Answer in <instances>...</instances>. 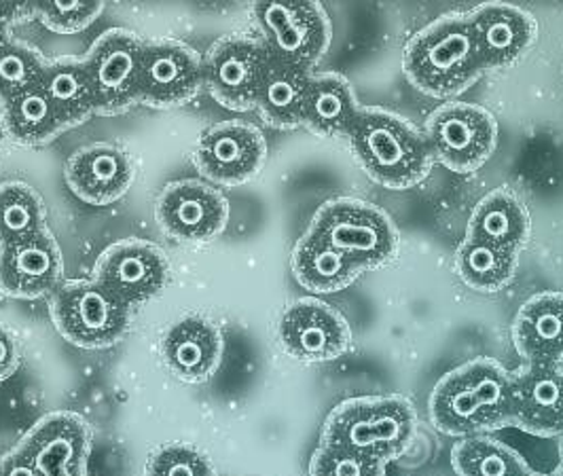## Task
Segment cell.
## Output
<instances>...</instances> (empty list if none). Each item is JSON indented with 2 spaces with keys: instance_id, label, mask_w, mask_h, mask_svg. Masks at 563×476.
<instances>
[{
  "instance_id": "obj_1",
  "label": "cell",
  "mask_w": 563,
  "mask_h": 476,
  "mask_svg": "<svg viewBox=\"0 0 563 476\" xmlns=\"http://www.w3.org/2000/svg\"><path fill=\"white\" fill-rule=\"evenodd\" d=\"M512 379L492 358H475L453 368L430 396L432 423L450 436H479L512 423Z\"/></svg>"
},
{
  "instance_id": "obj_2",
  "label": "cell",
  "mask_w": 563,
  "mask_h": 476,
  "mask_svg": "<svg viewBox=\"0 0 563 476\" xmlns=\"http://www.w3.org/2000/svg\"><path fill=\"white\" fill-rule=\"evenodd\" d=\"M347 139L368 178L395 191L420 185L434 164L426 134L386 109L363 107Z\"/></svg>"
},
{
  "instance_id": "obj_3",
  "label": "cell",
  "mask_w": 563,
  "mask_h": 476,
  "mask_svg": "<svg viewBox=\"0 0 563 476\" xmlns=\"http://www.w3.org/2000/svg\"><path fill=\"white\" fill-rule=\"evenodd\" d=\"M402 68L407 81L426 96L466 91L485 73L466 15L450 13L420 30L405 47Z\"/></svg>"
},
{
  "instance_id": "obj_4",
  "label": "cell",
  "mask_w": 563,
  "mask_h": 476,
  "mask_svg": "<svg viewBox=\"0 0 563 476\" xmlns=\"http://www.w3.org/2000/svg\"><path fill=\"white\" fill-rule=\"evenodd\" d=\"M418 416L409 398L398 394L361 396L338 405L322 428V443L352 449L393 462L416 439Z\"/></svg>"
},
{
  "instance_id": "obj_5",
  "label": "cell",
  "mask_w": 563,
  "mask_h": 476,
  "mask_svg": "<svg viewBox=\"0 0 563 476\" xmlns=\"http://www.w3.org/2000/svg\"><path fill=\"white\" fill-rule=\"evenodd\" d=\"M308 231L345 254L363 272L388 263L398 251L393 219L382 208L361 199L339 197L322 203Z\"/></svg>"
},
{
  "instance_id": "obj_6",
  "label": "cell",
  "mask_w": 563,
  "mask_h": 476,
  "mask_svg": "<svg viewBox=\"0 0 563 476\" xmlns=\"http://www.w3.org/2000/svg\"><path fill=\"white\" fill-rule=\"evenodd\" d=\"M130 309L100 281H66L54 292L52 320L57 333L73 345L102 350L123 339Z\"/></svg>"
},
{
  "instance_id": "obj_7",
  "label": "cell",
  "mask_w": 563,
  "mask_h": 476,
  "mask_svg": "<svg viewBox=\"0 0 563 476\" xmlns=\"http://www.w3.org/2000/svg\"><path fill=\"white\" fill-rule=\"evenodd\" d=\"M254 20L269 56L313 70L331 47V20L318 2H256Z\"/></svg>"
},
{
  "instance_id": "obj_8",
  "label": "cell",
  "mask_w": 563,
  "mask_h": 476,
  "mask_svg": "<svg viewBox=\"0 0 563 476\" xmlns=\"http://www.w3.org/2000/svg\"><path fill=\"white\" fill-rule=\"evenodd\" d=\"M426 139L434 162L455 174H473L494 155L498 123L492 112L481 107L451 102L428 117Z\"/></svg>"
},
{
  "instance_id": "obj_9",
  "label": "cell",
  "mask_w": 563,
  "mask_h": 476,
  "mask_svg": "<svg viewBox=\"0 0 563 476\" xmlns=\"http://www.w3.org/2000/svg\"><path fill=\"white\" fill-rule=\"evenodd\" d=\"M142 41L128 30H107L84 57L96 112L119 114L141 104Z\"/></svg>"
},
{
  "instance_id": "obj_10",
  "label": "cell",
  "mask_w": 563,
  "mask_h": 476,
  "mask_svg": "<svg viewBox=\"0 0 563 476\" xmlns=\"http://www.w3.org/2000/svg\"><path fill=\"white\" fill-rule=\"evenodd\" d=\"M269 64L263 41L249 36H225L203 56V87L231 111H251Z\"/></svg>"
},
{
  "instance_id": "obj_11",
  "label": "cell",
  "mask_w": 563,
  "mask_h": 476,
  "mask_svg": "<svg viewBox=\"0 0 563 476\" xmlns=\"http://www.w3.org/2000/svg\"><path fill=\"white\" fill-rule=\"evenodd\" d=\"M203 87V57L174 38L142 41L141 102L157 109L180 107Z\"/></svg>"
},
{
  "instance_id": "obj_12",
  "label": "cell",
  "mask_w": 563,
  "mask_h": 476,
  "mask_svg": "<svg viewBox=\"0 0 563 476\" xmlns=\"http://www.w3.org/2000/svg\"><path fill=\"white\" fill-rule=\"evenodd\" d=\"M168 278L166 254L144 240L117 242L100 254L93 267V280L104 284L130 308L157 297Z\"/></svg>"
},
{
  "instance_id": "obj_13",
  "label": "cell",
  "mask_w": 563,
  "mask_h": 476,
  "mask_svg": "<svg viewBox=\"0 0 563 476\" xmlns=\"http://www.w3.org/2000/svg\"><path fill=\"white\" fill-rule=\"evenodd\" d=\"M267 157V144L258 128L244 121H225L206 130L199 139L196 168L219 185H242L256 176Z\"/></svg>"
},
{
  "instance_id": "obj_14",
  "label": "cell",
  "mask_w": 563,
  "mask_h": 476,
  "mask_svg": "<svg viewBox=\"0 0 563 476\" xmlns=\"http://www.w3.org/2000/svg\"><path fill=\"white\" fill-rule=\"evenodd\" d=\"M282 347L301 363H327L347 352L352 331L338 309L303 299L284 311L278 326Z\"/></svg>"
},
{
  "instance_id": "obj_15",
  "label": "cell",
  "mask_w": 563,
  "mask_h": 476,
  "mask_svg": "<svg viewBox=\"0 0 563 476\" xmlns=\"http://www.w3.org/2000/svg\"><path fill=\"white\" fill-rule=\"evenodd\" d=\"M227 219L225 196L199 180L172 182L157 199V223L174 240L208 242L225 229Z\"/></svg>"
},
{
  "instance_id": "obj_16",
  "label": "cell",
  "mask_w": 563,
  "mask_h": 476,
  "mask_svg": "<svg viewBox=\"0 0 563 476\" xmlns=\"http://www.w3.org/2000/svg\"><path fill=\"white\" fill-rule=\"evenodd\" d=\"M41 476H85L91 447L89 425L73 413H52L18 443Z\"/></svg>"
},
{
  "instance_id": "obj_17",
  "label": "cell",
  "mask_w": 563,
  "mask_h": 476,
  "mask_svg": "<svg viewBox=\"0 0 563 476\" xmlns=\"http://www.w3.org/2000/svg\"><path fill=\"white\" fill-rule=\"evenodd\" d=\"M62 253L47 231L0 246V290L18 299H38L62 286Z\"/></svg>"
},
{
  "instance_id": "obj_18",
  "label": "cell",
  "mask_w": 563,
  "mask_h": 476,
  "mask_svg": "<svg viewBox=\"0 0 563 476\" xmlns=\"http://www.w3.org/2000/svg\"><path fill=\"white\" fill-rule=\"evenodd\" d=\"M466 20L479 49L483 70H500L523 56L538 36L534 15L517 4L485 2Z\"/></svg>"
},
{
  "instance_id": "obj_19",
  "label": "cell",
  "mask_w": 563,
  "mask_h": 476,
  "mask_svg": "<svg viewBox=\"0 0 563 476\" xmlns=\"http://www.w3.org/2000/svg\"><path fill=\"white\" fill-rule=\"evenodd\" d=\"M68 189L89 206H111L128 193L134 166L123 148L111 142H93L70 155L64 166Z\"/></svg>"
},
{
  "instance_id": "obj_20",
  "label": "cell",
  "mask_w": 563,
  "mask_h": 476,
  "mask_svg": "<svg viewBox=\"0 0 563 476\" xmlns=\"http://www.w3.org/2000/svg\"><path fill=\"white\" fill-rule=\"evenodd\" d=\"M512 425L534 436L563 432V366L528 365L512 379Z\"/></svg>"
},
{
  "instance_id": "obj_21",
  "label": "cell",
  "mask_w": 563,
  "mask_h": 476,
  "mask_svg": "<svg viewBox=\"0 0 563 476\" xmlns=\"http://www.w3.org/2000/svg\"><path fill=\"white\" fill-rule=\"evenodd\" d=\"M512 345L528 365H563V292L528 299L512 322Z\"/></svg>"
},
{
  "instance_id": "obj_22",
  "label": "cell",
  "mask_w": 563,
  "mask_h": 476,
  "mask_svg": "<svg viewBox=\"0 0 563 476\" xmlns=\"http://www.w3.org/2000/svg\"><path fill=\"white\" fill-rule=\"evenodd\" d=\"M221 331L198 316L176 322L164 339L166 365L178 379L187 384L208 381L221 365Z\"/></svg>"
},
{
  "instance_id": "obj_23",
  "label": "cell",
  "mask_w": 563,
  "mask_h": 476,
  "mask_svg": "<svg viewBox=\"0 0 563 476\" xmlns=\"http://www.w3.org/2000/svg\"><path fill=\"white\" fill-rule=\"evenodd\" d=\"M361 109L352 84L343 75L311 73L301 125L324 139L350 136Z\"/></svg>"
},
{
  "instance_id": "obj_24",
  "label": "cell",
  "mask_w": 563,
  "mask_h": 476,
  "mask_svg": "<svg viewBox=\"0 0 563 476\" xmlns=\"http://www.w3.org/2000/svg\"><path fill=\"white\" fill-rule=\"evenodd\" d=\"M530 233L532 221L526 203L505 187L481 199L466 229L468 237L517 254L528 244Z\"/></svg>"
},
{
  "instance_id": "obj_25",
  "label": "cell",
  "mask_w": 563,
  "mask_h": 476,
  "mask_svg": "<svg viewBox=\"0 0 563 476\" xmlns=\"http://www.w3.org/2000/svg\"><path fill=\"white\" fill-rule=\"evenodd\" d=\"M310 77L311 70L269 56L254 109L274 128L290 130L301 125Z\"/></svg>"
},
{
  "instance_id": "obj_26",
  "label": "cell",
  "mask_w": 563,
  "mask_h": 476,
  "mask_svg": "<svg viewBox=\"0 0 563 476\" xmlns=\"http://www.w3.org/2000/svg\"><path fill=\"white\" fill-rule=\"evenodd\" d=\"M292 274L308 290L338 292L356 280L363 269L318 235L306 231L292 251Z\"/></svg>"
},
{
  "instance_id": "obj_27",
  "label": "cell",
  "mask_w": 563,
  "mask_h": 476,
  "mask_svg": "<svg viewBox=\"0 0 563 476\" xmlns=\"http://www.w3.org/2000/svg\"><path fill=\"white\" fill-rule=\"evenodd\" d=\"M41 85L64 128L79 125L96 112V96L84 59L57 57L47 62Z\"/></svg>"
},
{
  "instance_id": "obj_28",
  "label": "cell",
  "mask_w": 563,
  "mask_h": 476,
  "mask_svg": "<svg viewBox=\"0 0 563 476\" xmlns=\"http://www.w3.org/2000/svg\"><path fill=\"white\" fill-rule=\"evenodd\" d=\"M0 107L4 130L20 144L36 146L54 141L62 130H66L41 84L32 85Z\"/></svg>"
},
{
  "instance_id": "obj_29",
  "label": "cell",
  "mask_w": 563,
  "mask_h": 476,
  "mask_svg": "<svg viewBox=\"0 0 563 476\" xmlns=\"http://www.w3.org/2000/svg\"><path fill=\"white\" fill-rule=\"evenodd\" d=\"M517 253L475 237H464L455 253V272L466 286L479 292H498L515 278Z\"/></svg>"
},
{
  "instance_id": "obj_30",
  "label": "cell",
  "mask_w": 563,
  "mask_h": 476,
  "mask_svg": "<svg viewBox=\"0 0 563 476\" xmlns=\"http://www.w3.org/2000/svg\"><path fill=\"white\" fill-rule=\"evenodd\" d=\"M47 231L41 196L24 182L0 185V246Z\"/></svg>"
},
{
  "instance_id": "obj_31",
  "label": "cell",
  "mask_w": 563,
  "mask_h": 476,
  "mask_svg": "<svg viewBox=\"0 0 563 476\" xmlns=\"http://www.w3.org/2000/svg\"><path fill=\"white\" fill-rule=\"evenodd\" d=\"M453 468L460 476H523L528 464L500 441L471 436L451 451Z\"/></svg>"
},
{
  "instance_id": "obj_32",
  "label": "cell",
  "mask_w": 563,
  "mask_h": 476,
  "mask_svg": "<svg viewBox=\"0 0 563 476\" xmlns=\"http://www.w3.org/2000/svg\"><path fill=\"white\" fill-rule=\"evenodd\" d=\"M47 59L29 43L9 38L0 49V104L41 84Z\"/></svg>"
},
{
  "instance_id": "obj_33",
  "label": "cell",
  "mask_w": 563,
  "mask_h": 476,
  "mask_svg": "<svg viewBox=\"0 0 563 476\" xmlns=\"http://www.w3.org/2000/svg\"><path fill=\"white\" fill-rule=\"evenodd\" d=\"M310 476H386V462L352 449L320 443L311 455Z\"/></svg>"
},
{
  "instance_id": "obj_34",
  "label": "cell",
  "mask_w": 563,
  "mask_h": 476,
  "mask_svg": "<svg viewBox=\"0 0 563 476\" xmlns=\"http://www.w3.org/2000/svg\"><path fill=\"white\" fill-rule=\"evenodd\" d=\"M144 476H217L210 460L196 447L174 443L151 455Z\"/></svg>"
},
{
  "instance_id": "obj_35",
  "label": "cell",
  "mask_w": 563,
  "mask_h": 476,
  "mask_svg": "<svg viewBox=\"0 0 563 476\" xmlns=\"http://www.w3.org/2000/svg\"><path fill=\"white\" fill-rule=\"evenodd\" d=\"M104 11L102 2H41L36 4V13L43 24L59 34H77L91 26L96 18Z\"/></svg>"
},
{
  "instance_id": "obj_36",
  "label": "cell",
  "mask_w": 563,
  "mask_h": 476,
  "mask_svg": "<svg viewBox=\"0 0 563 476\" xmlns=\"http://www.w3.org/2000/svg\"><path fill=\"white\" fill-rule=\"evenodd\" d=\"M18 365H20L18 339L11 331L0 326V381L9 379L15 373Z\"/></svg>"
},
{
  "instance_id": "obj_37",
  "label": "cell",
  "mask_w": 563,
  "mask_h": 476,
  "mask_svg": "<svg viewBox=\"0 0 563 476\" xmlns=\"http://www.w3.org/2000/svg\"><path fill=\"white\" fill-rule=\"evenodd\" d=\"M0 476H41L20 447L11 449L0 457Z\"/></svg>"
},
{
  "instance_id": "obj_38",
  "label": "cell",
  "mask_w": 563,
  "mask_h": 476,
  "mask_svg": "<svg viewBox=\"0 0 563 476\" xmlns=\"http://www.w3.org/2000/svg\"><path fill=\"white\" fill-rule=\"evenodd\" d=\"M11 36H9V26H4V24H0V49L4 47V43L9 41Z\"/></svg>"
},
{
  "instance_id": "obj_39",
  "label": "cell",
  "mask_w": 563,
  "mask_h": 476,
  "mask_svg": "<svg viewBox=\"0 0 563 476\" xmlns=\"http://www.w3.org/2000/svg\"><path fill=\"white\" fill-rule=\"evenodd\" d=\"M523 476H553V475H538V473H534V471H532V468H528V471H526V475Z\"/></svg>"
},
{
  "instance_id": "obj_40",
  "label": "cell",
  "mask_w": 563,
  "mask_h": 476,
  "mask_svg": "<svg viewBox=\"0 0 563 476\" xmlns=\"http://www.w3.org/2000/svg\"><path fill=\"white\" fill-rule=\"evenodd\" d=\"M553 476H563V462H562V466H560V468H558V473H555V475Z\"/></svg>"
},
{
  "instance_id": "obj_41",
  "label": "cell",
  "mask_w": 563,
  "mask_h": 476,
  "mask_svg": "<svg viewBox=\"0 0 563 476\" xmlns=\"http://www.w3.org/2000/svg\"><path fill=\"white\" fill-rule=\"evenodd\" d=\"M560 436H562V462H563V432H562V434H560Z\"/></svg>"
}]
</instances>
